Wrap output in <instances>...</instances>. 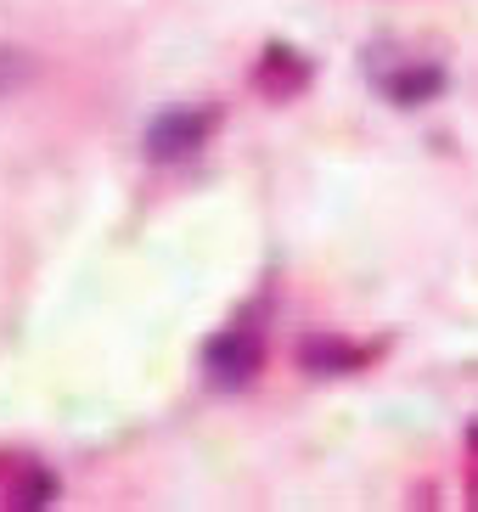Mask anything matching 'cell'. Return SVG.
I'll return each mask as SVG.
<instances>
[{"label": "cell", "instance_id": "cell-7", "mask_svg": "<svg viewBox=\"0 0 478 512\" xmlns=\"http://www.w3.org/2000/svg\"><path fill=\"white\" fill-rule=\"evenodd\" d=\"M462 479H467V507H478V428H467V462H462Z\"/></svg>", "mask_w": 478, "mask_h": 512}, {"label": "cell", "instance_id": "cell-2", "mask_svg": "<svg viewBox=\"0 0 478 512\" xmlns=\"http://www.w3.org/2000/svg\"><path fill=\"white\" fill-rule=\"evenodd\" d=\"M214 124H220V107H169V113H158V119L147 124V158L152 164H180V158H192V152L214 136Z\"/></svg>", "mask_w": 478, "mask_h": 512}, {"label": "cell", "instance_id": "cell-8", "mask_svg": "<svg viewBox=\"0 0 478 512\" xmlns=\"http://www.w3.org/2000/svg\"><path fill=\"white\" fill-rule=\"evenodd\" d=\"M6 79H12V62H6V57H0V85H6Z\"/></svg>", "mask_w": 478, "mask_h": 512}, {"label": "cell", "instance_id": "cell-5", "mask_svg": "<svg viewBox=\"0 0 478 512\" xmlns=\"http://www.w3.org/2000/svg\"><path fill=\"white\" fill-rule=\"evenodd\" d=\"M259 91L276 96V102H287V96H299L304 91V79H310V62L299 57L293 46H270L265 57H259Z\"/></svg>", "mask_w": 478, "mask_h": 512}, {"label": "cell", "instance_id": "cell-4", "mask_svg": "<svg viewBox=\"0 0 478 512\" xmlns=\"http://www.w3.org/2000/svg\"><path fill=\"white\" fill-rule=\"evenodd\" d=\"M372 79H377V91L400 107H417L445 91V68L439 62H394V74H372Z\"/></svg>", "mask_w": 478, "mask_h": 512}, {"label": "cell", "instance_id": "cell-1", "mask_svg": "<svg viewBox=\"0 0 478 512\" xmlns=\"http://www.w3.org/2000/svg\"><path fill=\"white\" fill-rule=\"evenodd\" d=\"M203 361H209V389H220V394L248 389L259 377V366H265V332H259L254 310L237 316L225 332H214L209 349H203Z\"/></svg>", "mask_w": 478, "mask_h": 512}, {"label": "cell", "instance_id": "cell-3", "mask_svg": "<svg viewBox=\"0 0 478 512\" xmlns=\"http://www.w3.org/2000/svg\"><path fill=\"white\" fill-rule=\"evenodd\" d=\"M57 473L29 451H0V512H29L57 501Z\"/></svg>", "mask_w": 478, "mask_h": 512}, {"label": "cell", "instance_id": "cell-6", "mask_svg": "<svg viewBox=\"0 0 478 512\" xmlns=\"http://www.w3.org/2000/svg\"><path fill=\"white\" fill-rule=\"evenodd\" d=\"M372 355H377V344H338V338L304 344V366H315V372H360Z\"/></svg>", "mask_w": 478, "mask_h": 512}]
</instances>
